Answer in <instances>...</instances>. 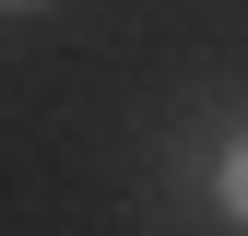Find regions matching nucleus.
Instances as JSON below:
<instances>
[{"label": "nucleus", "mask_w": 248, "mask_h": 236, "mask_svg": "<svg viewBox=\"0 0 248 236\" xmlns=\"http://www.w3.org/2000/svg\"><path fill=\"white\" fill-rule=\"evenodd\" d=\"M213 213H225V224H248V130L213 154Z\"/></svg>", "instance_id": "1"}, {"label": "nucleus", "mask_w": 248, "mask_h": 236, "mask_svg": "<svg viewBox=\"0 0 248 236\" xmlns=\"http://www.w3.org/2000/svg\"><path fill=\"white\" fill-rule=\"evenodd\" d=\"M0 12H47V0H0Z\"/></svg>", "instance_id": "2"}]
</instances>
